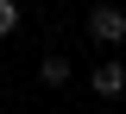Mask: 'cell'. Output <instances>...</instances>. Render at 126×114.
I'll use <instances>...</instances> for the list:
<instances>
[{
    "instance_id": "3957f363",
    "label": "cell",
    "mask_w": 126,
    "mask_h": 114,
    "mask_svg": "<svg viewBox=\"0 0 126 114\" xmlns=\"http://www.w3.org/2000/svg\"><path fill=\"white\" fill-rule=\"evenodd\" d=\"M69 76H76V64H69V57H57V51H50L44 64H38V82H44V89H63Z\"/></svg>"
},
{
    "instance_id": "6da1fadb",
    "label": "cell",
    "mask_w": 126,
    "mask_h": 114,
    "mask_svg": "<svg viewBox=\"0 0 126 114\" xmlns=\"http://www.w3.org/2000/svg\"><path fill=\"white\" fill-rule=\"evenodd\" d=\"M88 89H94L101 101H120V95H126V64H120V57H101V64L88 70Z\"/></svg>"
},
{
    "instance_id": "277c9868",
    "label": "cell",
    "mask_w": 126,
    "mask_h": 114,
    "mask_svg": "<svg viewBox=\"0 0 126 114\" xmlns=\"http://www.w3.org/2000/svg\"><path fill=\"white\" fill-rule=\"evenodd\" d=\"M19 32V0H0V38Z\"/></svg>"
},
{
    "instance_id": "7a4b0ae2",
    "label": "cell",
    "mask_w": 126,
    "mask_h": 114,
    "mask_svg": "<svg viewBox=\"0 0 126 114\" xmlns=\"http://www.w3.org/2000/svg\"><path fill=\"white\" fill-rule=\"evenodd\" d=\"M88 38L120 45V38H126V6H94V13H88Z\"/></svg>"
}]
</instances>
